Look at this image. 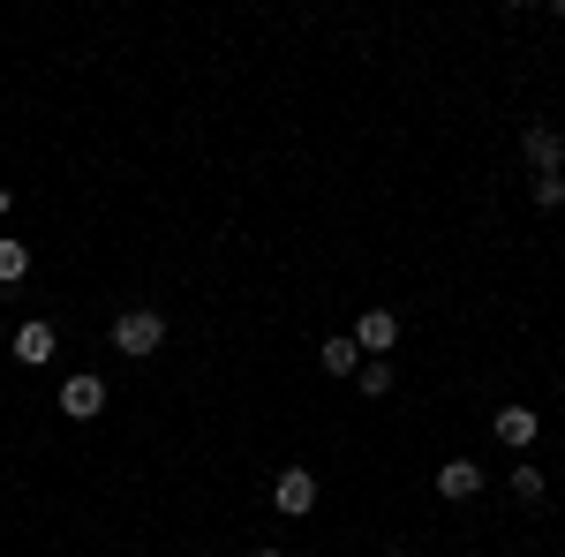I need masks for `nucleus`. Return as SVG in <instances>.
<instances>
[{"label":"nucleus","mask_w":565,"mask_h":557,"mask_svg":"<svg viewBox=\"0 0 565 557\" xmlns=\"http://www.w3.org/2000/svg\"><path fill=\"white\" fill-rule=\"evenodd\" d=\"M159 340H167V317H159V309H121V317H114V346L136 354V362L159 354Z\"/></svg>","instance_id":"f257e3e1"},{"label":"nucleus","mask_w":565,"mask_h":557,"mask_svg":"<svg viewBox=\"0 0 565 557\" xmlns=\"http://www.w3.org/2000/svg\"><path fill=\"white\" fill-rule=\"evenodd\" d=\"M271 505H279V513H295V519H302L309 505H317V474H309V468H287L279 482H271Z\"/></svg>","instance_id":"f03ea898"},{"label":"nucleus","mask_w":565,"mask_h":557,"mask_svg":"<svg viewBox=\"0 0 565 557\" xmlns=\"http://www.w3.org/2000/svg\"><path fill=\"white\" fill-rule=\"evenodd\" d=\"M399 340V317L392 309H362V324H354V354H385Z\"/></svg>","instance_id":"7ed1b4c3"},{"label":"nucleus","mask_w":565,"mask_h":557,"mask_svg":"<svg viewBox=\"0 0 565 557\" xmlns=\"http://www.w3.org/2000/svg\"><path fill=\"white\" fill-rule=\"evenodd\" d=\"M98 407H106V385H98V377H68V385H61V415H76V422H90Z\"/></svg>","instance_id":"20e7f679"},{"label":"nucleus","mask_w":565,"mask_h":557,"mask_svg":"<svg viewBox=\"0 0 565 557\" xmlns=\"http://www.w3.org/2000/svg\"><path fill=\"white\" fill-rule=\"evenodd\" d=\"M498 437H505L513 452H527V444L543 437V415H535V407H498Z\"/></svg>","instance_id":"39448f33"},{"label":"nucleus","mask_w":565,"mask_h":557,"mask_svg":"<svg viewBox=\"0 0 565 557\" xmlns=\"http://www.w3.org/2000/svg\"><path fill=\"white\" fill-rule=\"evenodd\" d=\"M476 490H482L476 460H445V468H437V497H452V505H460V497H476Z\"/></svg>","instance_id":"423d86ee"},{"label":"nucleus","mask_w":565,"mask_h":557,"mask_svg":"<svg viewBox=\"0 0 565 557\" xmlns=\"http://www.w3.org/2000/svg\"><path fill=\"white\" fill-rule=\"evenodd\" d=\"M521 143H527V167H535V173H558V159H565V136L558 129H527Z\"/></svg>","instance_id":"0eeeda50"},{"label":"nucleus","mask_w":565,"mask_h":557,"mask_svg":"<svg viewBox=\"0 0 565 557\" xmlns=\"http://www.w3.org/2000/svg\"><path fill=\"white\" fill-rule=\"evenodd\" d=\"M15 362H53V324H23L15 332Z\"/></svg>","instance_id":"6e6552de"},{"label":"nucleus","mask_w":565,"mask_h":557,"mask_svg":"<svg viewBox=\"0 0 565 557\" xmlns=\"http://www.w3.org/2000/svg\"><path fill=\"white\" fill-rule=\"evenodd\" d=\"M317 362H324L332 377H354V369H362V354H354V340H324V354H317Z\"/></svg>","instance_id":"1a4fd4ad"},{"label":"nucleus","mask_w":565,"mask_h":557,"mask_svg":"<svg viewBox=\"0 0 565 557\" xmlns=\"http://www.w3.org/2000/svg\"><path fill=\"white\" fill-rule=\"evenodd\" d=\"M23 271H31V249L23 242H0V287H15Z\"/></svg>","instance_id":"9d476101"},{"label":"nucleus","mask_w":565,"mask_h":557,"mask_svg":"<svg viewBox=\"0 0 565 557\" xmlns=\"http://www.w3.org/2000/svg\"><path fill=\"white\" fill-rule=\"evenodd\" d=\"M354 377H362V392H370V399H385V392H392V362H362Z\"/></svg>","instance_id":"9b49d317"},{"label":"nucleus","mask_w":565,"mask_h":557,"mask_svg":"<svg viewBox=\"0 0 565 557\" xmlns=\"http://www.w3.org/2000/svg\"><path fill=\"white\" fill-rule=\"evenodd\" d=\"M513 497L535 505V497H543V468H513Z\"/></svg>","instance_id":"f8f14e48"},{"label":"nucleus","mask_w":565,"mask_h":557,"mask_svg":"<svg viewBox=\"0 0 565 557\" xmlns=\"http://www.w3.org/2000/svg\"><path fill=\"white\" fill-rule=\"evenodd\" d=\"M535 204H543V212L565 204V173H535Z\"/></svg>","instance_id":"ddd939ff"},{"label":"nucleus","mask_w":565,"mask_h":557,"mask_svg":"<svg viewBox=\"0 0 565 557\" xmlns=\"http://www.w3.org/2000/svg\"><path fill=\"white\" fill-rule=\"evenodd\" d=\"M8 204H15V196H8V189H0V212H8Z\"/></svg>","instance_id":"4468645a"},{"label":"nucleus","mask_w":565,"mask_h":557,"mask_svg":"<svg viewBox=\"0 0 565 557\" xmlns=\"http://www.w3.org/2000/svg\"><path fill=\"white\" fill-rule=\"evenodd\" d=\"M249 557H279V550H249Z\"/></svg>","instance_id":"2eb2a0df"},{"label":"nucleus","mask_w":565,"mask_h":557,"mask_svg":"<svg viewBox=\"0 0 565 557\" xmlns=\"http://www.w3.org/2000/svg\"><path fill=\"white\" fill-rule=\"evenodd\" d=\"M392 557H407V550H392Z\"/></svg>","instance_id":"dca6fc26"}]
</instances>
